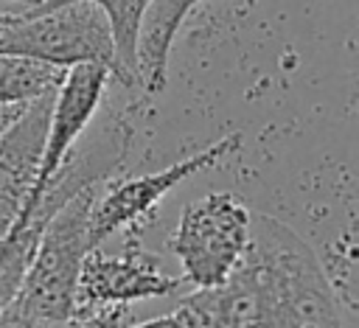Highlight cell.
Returning <instances> with one entry per match:
<instances>
[{"mask_svg":"<svg viewBox=\"0 0 359 328\" xmlns=\"http://www.w3.org/2000/svg\"><path fill=\"white\" fill-rule=\"evenodd\" d=\"M241 269L252 280L261 328H345L320 255L275 216L252 213Z\"/></svg>","mask_w":359,"mask_h":328,"instance_id":"cell-1","label":"cell"},{"mask_svg":"<svg viewBox=\"0 0 359 328\" xmlns=\"http://www.w3.org/2000/svg\"><path fill=\"white\" fill-rule=\"evenodd\" d=\"M104 185L73 196L48 221L14 303L48 328H76V286L90 244V213Z\"/></svg>","mask_w":359,"mask_h":328,"instance_id":"cell-2","label":"cell"},{"mask_svg":"<svg viewBox=\"0 0 359 328\" xmlns=\"http://www.w3.org/2000/svg\"><path fill=\"white\" fill-rule=\"evenodd\" d=\"M0 53L31 59L56 70L101 64L115 70V42L107 14L87 0L42 3L17 14L0 34Z\"/></svg>","mask_w":359,"mask_h":328,"instance_id":"cell-3","label":"cell"},{"mask_svg":"<svg viewBox=\"0 0 359 328\" xmlns=\"http://www.w3.org/2000/svg\"><path fill=\"white\" fill-rule=\"evenodd\" d=\"M252 233V210L227 191H213L185 205L168 250L182 266V286L194 292L222 286L241 264Z\"/></svg>","mask_w":359,"mask_h":328,"instance_id":"cell-4","label":"cell"},{"mask_svg":"<svg viewBox=\"0 0 359 328\" xmlns=\"http://www.w3.org/2000/svg\"><path fill=\"white\" fill-rule=\"evenodd\" d=\"M238 146H241V132H227L224 137L208 143L205 149H199L185 160L171 163L168 168L104 185L90 213V244L101 247L112 233H121V230L126 235H140V230L151 221V213L165 199V193H171L188 177L213 168Z\"/></svg>","mask_w":359,"mask_h":328,"instance_id":"cell-5","label":"cell"},{"mask_svg":"<svg viewBox=\"0 0 359 328\" xmlns=\"http://www.w3.org/2000/svg\"><path fill=\"white\" fill-rule=\"evenodd\" d=\"M180 289L182 280L160 266V258L140 244V235H126L115 255L101 247H93L84 255L76 286V311L79 320H87L101 308L165 297Z\"/></svg>","mask_w":359,"mask_h":328,"instance_id":"cell-6","label":"cell"},{"mask_svg":"<svg viewBox=\"0 0 359 328\" xmlns=\"http://www.w3.org/2000/svg\"><path fill=\"white\" fill-rule=\"evenodd\" d=\"M107 84H109V70L101 64H79L65 73L59 90L53 93L48 132H45V143H42V157H39V165L34 174V185H31L20 213H25L36 205L42 188L50 182V177L56 174V168L62 165L67 151L87 132V126L98 115Z\"/></svg>","mask_w":359,"mask_h":328,"instance_id":"cell-7","label":"cell"},{"mask_svg":"<svg viewBox=\"0 0 359 328\" xmlns=\"http://www.w3.org/2000/svg\"><path fill=\"white\" fill-rule=\"evenodd\" d=\"M53 95L31 104L0 132V241L17 221L42 157Z\"/></svg>","mask_w":359,"mask_h":328,"instance_id":"cell-8","label":"cell"},{"mask_svg":"<svg viewBox=\"0 0 359 328\" xmlns=\"http://www.w3.org/2000/svg\"><path fill=\"white\" fill-rule=\"evenodd\" d=\"M199 0H151L137 39V81L146 93H163L168 78V56L182 20ZM255 0H247L252 6Z\"/></svg>","mask_w":359,"mask_h":328,"instance_id":"cell-9","label":"cell"},{"mask_svg":"<svg viewBox=\"0 0 359 328\" xmlns=\"http://www.w3.org/2000/svg\"><path fill=\"white\" fill-rule=\"evenodd\" d=\"M182 300L199 314L205 328H261L258 297L241 264L222 286L191 292Z\"/></svg>","mask_w":359,"mask_h":328,"instance_id":"cell-10","label":"cell"},{"mask_svg":"<svg viewBox=\"0 0 359 328\" xmlns=\"http://www.w3.org/2000/svg\"><path fill=\"white\" fill-rule=\"evenodd\" d=\"M62 78L65 70L0 53V118H20L31 104L53 95Z\"/></svg>","mask_w":359,"mask_h":328,"instance_id":"cell-11","label":"cell"},{"mask_svg":"<svg viewBox=\"0 0 359 328\" xmlns=\"http://www.w3.org/2000/svg\"><path fill=\"white\" fill-rule=\"evenodd\" d=\"M53 3H73V0H53ZM95 3L112 28V42H115V70L112 78L121 81L129 90H140L137 81V39H140V25L146 17V8L151 0H87Z\"/></svg>","mask_w":359,"mask_h":328,"instance_id":"cell-12","label":"cell"},{"mask_svg":"<svg viewBox=\"0 0 359 328\" xmlns=\"http://www.w3.org/2000/svg\"><path fill=\"white\" fill-rule=\"evenodd\" d=\"M126 328H205L199 314L182 300L174 311L163 314V317H151L146 322H135V325H126Z\"/></svg>","mask_w":359,"mask_h":328,"instance_id":"cell-13","label":"cell"},{"mask_svg":"<svg viewBox=\"0 0 359 328\" xmlns=\"http://www.w3.org/2000/svg\"><path fill=\"white\" fill-rule=\"evenodd\" d=\"M126 322H129V306H112L90 314L76 328H126Z\"/></svg>","mask_w":359,"mask_h":328,"instance_id":"cell-14","label":"cell"},{"mask_svg":"<svg viewBox=\"0 0 359 328\" xmlns=\"http://www.w3.org/2000/svg\"><path fill=\"white\" fill-rule=\"evenodd\" d=\"M0 328H48L42 322H36L34 317H28L14 300L8 306L0 308Z\"/></svg>","mask_w":359,"mask_h":328,"instance_id":"cell-15","label":"cell"},{"mask_svg":"<svg viewBox=\"0 0 359 328\" xmlns=\"http://www.w3.org/2000/svg\"><path fill=\"white\" fill-rule=\"evenodd\" d=\"M42 3H48V0H0V14L17 17V14H22V11H28V8H36V6H42Z\"/></svg>","mask_w":359,"mask_h":328,"instance_id":"cell-16","label":"cell"},{"mask_svg":"<svg viewBox=\"0 0 359 328\" xmlns=\"http://www.w3.org/2000/svg\"><path fill=\"white\" fill-rule=\"evenodd\" d=\"M11 20H14V17H11V14H0V34H3V31H6V25H8V22H11Z\"/></svg>","mask_w":359,"mask_h":328,"instance_id":"cell-17","label":"cell"},{"mask_svg":"<svg viewBox=\"0 0 359 328\" xmlns=\"http://www.w3.org/2000/svg\"><path fill=\"white\" fill-rule=\"evenodd\" d=\"M14 121H17V118H14ZM8 123H11V121H6V118H0V132H3V129H6Z\"/></svg>","mask_w":359,"mask_h":328,"instance_id":"cell-18","label":"cell"}]
</instances>
